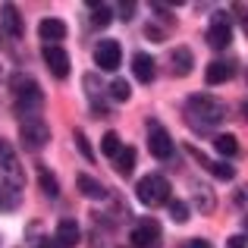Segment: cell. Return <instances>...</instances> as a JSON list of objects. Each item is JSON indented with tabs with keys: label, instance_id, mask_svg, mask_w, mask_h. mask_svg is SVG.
Instances as JSON below:
<instances>
[{
	"label": "cell",
	"instance_id": "6da1fadb",
	"mask_svg": "<svg viewBox=\"0 0 248 248\" xmlns=\"http://www.w3.org/2000/svg\"><path fill=\"white\" fill-rule=\"evenodd\" d=\"M186 120L198 132H211L214 126L226 120V104L217 101L214 94H192L186 101Z\"/></svg>",
	"mask_w": 248,
	"mask_h": 248
},
{
	"label": "cell",
	"instance_id": "7a4b0ae2",
	"mask_svg": "<svg viewBox=\"0 0 248 248\" xmlns=\"http://www.w3.org/2000/svg\"><path fill=\"white\" fill-rule=\"evenodd\" d=\"M10 88H13V107H16L19 120H25V116H35L38 110H41L44 94H41V85L31 79V76L16 73V76L10 79Z\"/></svg>",
	"mask_w": 248,
	"mask_h": 248
},
{
	"label": "cell",
	"instance_id": "3957f363",
	"mask_svg": "<svg viewBox=\"0 0 248 248\" xmlns=\"http://www.w3.org/2000/svg\"><path fill=\"white\" fill-rule=\"evenodd\" d=\"M135 195H139V201L145 207H157V204H170V182L164 176L151 173L145 176V179H139V186H135Z\"/></svg>",
	"mask_w": 248,
	"mask_h": 248
},
{
	"label": "cell",
	"instance_id": "277c9868",
	"mask_svg": "<svg viewBox=\"0 0 248 248\" xmlns=\"http://www.w3.org/2000/svg\"><path fill=\"white\" fill-rule=\"evenodd\" d=\"M19 141H22V148H29V151H41V148L50 141L47 123H44L38 113H35V116H25V120H19Z\"/></svg>",
	"mask_w": 248,
	"mask_h": 248
},
{
	"label": "cell",
	"instance_id": "5b68a950",
	"mask_svg": "<svg viewBox=\"0 0 248 248\" xmlns=\"http://www.w3.org/2000/svg\"><path fill=\"white\" fill-rule=\"evenodd\" d=\"M230 41H232L230 16H226V13H214L211 29H207V44H211L214 50H223V47H230Z\"/></svg>",
	"mask_w": 248,
	"mask_h": 248
},
{
	"label": "cell",
	"instance_id": "8992f818",
	"mask_svg": "<svg viewBox=\"0 0 248 248\" xmlns=\"http://www.w3.org/2000/svg\"><path fill=\"white\" fill-rule=\"evenodd\" d=\"M120 60H123V47L116 41H97V47H94V63H97V69H104V73H116V66H120Z\"/></svg>",
	"mask_w": 248,
	"mask_h": 248
},
{
	"label": "cell",
	"instance_id": "52a82bcc",
	"mask_svg": "<svg viewBox=\"0 0 248 248\" xmlns=\"http://www.w3.org/2000/svg\"><path fill=\"white\" fill-rule=\"evenodd\" d=\"M129 242L135 248H157L160 245V223L157 220H141V223L132 230Z\"/></svg>",
	"mask_w": 248,
	"mask_h": 248
},
{
	"label": "cell",
	"instance_id": "ba28073f",
	"mask_svg": "<svg viewBox=\"0 0 248 248\" xmlns=\"http://www.w3.org/2000/svg\"><path fill=\"white\" fill-rule=\"evenodd\" d=\"M148 151L157 160L173 157V139H170V132L164 126H157V123H151V132H148Z\"/></svg>",
	"mask_w": 248,
	"mask_h": 248
},
{
	"label": "cell",
	"instance_id": "9c48e42d",
	"mask_svg": "<svg viewBox=\"0 0 248 248\" xmlns=\"http://www.w3.org/2000/svg\"><path fill=\"white\" fill-rule=\"evenodd\" d=\"M0 182H6V186H13V188L25 186V170L19 167V160H16L13 151H3V157H0Z\"/></svg>",
	"mask_w": 248,
	"mask_h": 248
},
{
	"label": "cell",
	"instance_id": "30bf717a",
	"mask_svg": "<svg viewBox=\"0 0 248 248\" xmlns=\"http://www.w3.org/2000/svg\"><path fill=\"white\" fill-rule=\"evenodd\" d=\"M44 63H47L54 79H66L69 76V54L60 44H47V47H44Z\"/></svg>",
	"mask_w": 248,
	"mask_h": 248
},
{
	"label": "cell",
	"instance_id": "8fae6325",
	"mask_svg": "<svg viewBox=\"0 0 248 248\" xmlns=\"http://www.w3.org/2000/svg\"><path fill=\"white\" fill-rule=\"evenodd\" d=\"M38 38L44 41V47H47V44H60L63 38H66V22H63V19H54V16L41 19V25H38Z\"/></svg>",
	"mask_w": 248,
	"mask_h": 248
},
{
	"label": "cell",
	"instance_id": "7c38bea8",
	"mask_svg": "<svg viewBox=\"0 0 248 248\" xmlns=\"http://www.w3.org/2000/svg\"><path fill=\"white\" fill-rule=\"evenodd\" d=\"M188 154H192V157H195V160H198V164H201V167H207V170H211V173H214V176H217V179H223V182H230V179H236V167H230V164H226V160H207V157H204V154H201V151H198V148H192V145H188Z\"/></svg>",
	"mask_w": 248,
	"mask_h": 248
},
{
	"label": "cell",
	"instance_id": "4fadbf2b",
	"mask_svg": "<svg viewBox=\"0 0 248 248\" xmlns=\"http://www.w3.org/2000/svg\"><path fill=\"white\" fill-rule=\"evenodd\" d=\"M0 25H3V31L10 38H22V31H25V22L13 3H0Z\"/></svg>",
	"mask_w": 248,
	"mask_h": 248
},
{
	"label": "cell",
	"instance_id": "5bb4252c",
	"mask_svg": "<svg viewBox=\"0 0 248 248\" xmlns=\"http://www.w3.org/2000/svg\"><path fill=\"white\" fill-rule=\"evenodd\" d=\"M79 239H82V230H79L76 220H60V223H57V232H54L57 248H76Z\"/></svg>",
	"mask_w": 248,
	"mask_h": 248
},
{
	"label": "cell",
	"instance_id": "9a60e30c",
	"mask_svg": "<svg viewBox=\"0 0 248 248\" xmlns=\"http://www.w3.org/2000/svg\"><path fill=\"white\" fill-rule=\"evenodd\" d=\"M192 66H195V57H192L188 47H176L173 54H170V73H173L176 79H186V76L192 73Z\"/></svg>",
	"mask_w": 248,
	"mask_h": 248
},
{
	"label": "cell",
	"instance_id": "2e32d148",
	"mask_svg": "<svg viewBox=\"0 0 248 248\" xmlns=\"http://www.w3.org/2000/svg\"><path fill=\"white\" fill-rule=\"evenodd\" d=\"M132 73H135V79H139L141 85L154 82V76H157V63H154V57L151 54H135L132 57Z\"/></svg>",
	"mask_w": 248,
	"mask_h": 248
},
{
	"label": "cell",
	"instance_id": "e0dca14e",
	"mask_svg": "<svg viewBox=\"0 0 248 248\" xmlns=\"http://www.w3.org/2000/svg\"><path fill=\"white\" fill-rule=\"evenodd\" d=\"M204 79H207V85H223V82H230V79H232V63H226V60L207 63Z\"/></svg>",
	"mask_w": 248,
	"mask_h": 248
},
{
	"label": "cell",
	"instance_id": "ac0fdd59",
	"mask_svg": "<svg viewBox=\"0 0 248 248\" xmlns=\"http://www.w3.org/2000/svg\"><path fill=\"white\" fill-rule=\"evenodd\" d=\"M192 201H195V207H198V214H214V207H217V195L211 192V186H195Z\"/></svg>",
	"mask_w": 248,
	"mask_h": 248
},
{
	"label": "cell",
	"instance_id": "d6986e66",
	"mask_svg": "<svg viewBox=\"0 0 248 248\" xmlns=\"http://www.w3.org/2000/svg\"><path fill=\"white\" fill-rule=\"evenodd\" d=\"M19 204H22V188H13V186H6V182H0V211L13 214Z\"/></svg>",
	"mask_w": 248,
	"mask_h": 248
},
{
	"label": "cell",
	"instance_id": "ffe728a7",
	"mask_svg": "<svg viewBox=\"0 0 248 248\" xmlns=\"http://www.w3.org/2000/svg\"><path fill=\"white\" fill-rule=\"evenodd\" d=\"M76 188H79L85 198H97V201H101V198H107V188H104L97 179L85 176V173H79V179H76Z\"/></svg>",
	"mask_w": 248,
	"mask_h": 248
},
{
	"label": "cell",
	"instance_id": "44dd1931",
	"mask_svg": "<svg viewBox=\"0 0 248 248\" xmlns=\"http://www.w3.org/2000/svg\"><path fill=\"white\" fill-rule=\"evenodd\" d=\"M38 186H41V192L47 195V198H57V195H60V182H57V176L50 173L47 167H38Z\"/></svg>",
	"mask_w": 248,
	"mask_h": 248
},
{
	"label": "cell",
	"instance_id": "7402d4cb",
	"mask_svg": "<svg viewBox=\"0 0 248 248\" xmlns=\"http://www.w3.org/2000/svg\"><path fill=\"white\" fill-rule=\"evenodd\" d=\"M214 148H217V154L220 157H236L239 154V139L236 135H217V139H214Z\"/></svg>",
	"mask_w": 248,
	"mask_h": 248
},
{
	"label": "cell",
	"instance_id": "603a6c76",
	"mask_svg": "<svg viewBox=\"0 0 248 248\" xmlns=\"http://www.w3.org/2000/svg\"><path fill=\"white\" fill-rule=\"evenodd\" d=\"M88 6H91V25L94 29H107L113 22V13H110L107 3H88Z\"/></svg>",
	"mask_w": 248,
	"mask_h": 248
},
{
	"label": "cell",
	"instance_id": "cb8c5ba5",
	"mask_svg": "<svg viewBox=\"0 0 248 248\" xmlns=\"http://www.w3.org/2000/svg\"><path fill=\"white\" fill-rule=\"evenodd\" d=\"M132 170H135V148H123L116 157V173L126 179V176H132Z\"/></svg>",
	"mask_w": 248,
	"mask_h": 248
},
{
	"label": "cell",
	"instance_id": "d4e9b609",
	"mask_svg": "<svg viewBox=\"0 0 248 248\" xmlns=\"http://www.w3.org/2000/svg\"><path fill=\"white\" fill-rule=\"evenodd\" d=\"M101 151L107 154V157H120V151H123V141H120V135L116 132H104V139H101Z\"/></svg>",
	"mask_w": 248,
	"mask_h": 248
},
{
	"label": "cell",
	"instance_id": "484cf974",
	"mask_svg": "<svg viewBox=\"0 0 248 248\" xmlns=\"http://www.w3.org/2000/svg\"><path fill=\"white\" fill-rule=\"evenodd\" d=\"M129 94H132L129 82L126 79H113V85H110V97H113V101H129Z\"/></svg>",
	"mask_w": 248,
	"mask_h": 248
},
{
	"label": "cell",
	"instance_id": "4316f807",
	"mask_svg": "<svg viewBox=\"0 0 248 248\" xmlns=\"http://www.w3.org/2000/svg\"><path fill=\"white\" fill-rule=\"evenodd\" d=\"M167 211H170V217H173V223H186L188 220V207L182 204V201H176V198L167 204Z\"/></svg>",
	"mask_w": 248,
	"mask_h": 248
},
{
	"label": "cell",
	"instance_id": "83f0119b",
	"mask_svg": "<svg viewBox=\"0 0 248 248\" xmlns=\"http://www.w3.org/2000/svg\"><path fill=\"white\" fill-rule=\"evenodd\" d=\"M76 145H79V151H82L85 160H94V151H91V145H88V135H85L82 129H76Z\"/></svg>",
	"mask_w": 248,
	"mask_h": 248
},
{
	"label": "cell",
	"instance_id": "f1b7e54d",
	"mask_svg": "<svg viewBox=\"0 0 248 248\" xmlns=\"http://www.w3.org/2000/svg\"><path fill=\"white\" fill-rule=\"evenodd\" d=\"M132 16H135V3H132V0L120 3V19H123V22H132Z\"/></svg>",
	"mask_w": 248,
	"mask_h": 248
},
{
	"label": "cell",
	"instance_id": "f546056e",
	"mask_svg": "<svg viewBox=\"0 0 248 248\" xmlns=\"http://www.w3.org/2000/svg\"><path fill=\"white\" fill-rule=\"evenodd\" d=\"M226 248H248V239L245 236H230L226 239Z\"/></svg>",
	"mask_w": 248,
	"mask_h": 248
},
{
	"label": "cell",
	"instance_id": "4dcf8cb0",
	"mask_svg": "<svg viewBox=\"0 0 248 248\" xmlns=\"http://www.w3.org/2000/svg\"><path fill=\"white\" fill-rule=\"evenodd\" d=\"M182 248H211V242H207V239H186Z\"/></svg>",
	"mask_w": 248,
	"mask_h": 248
},
{
	"label": "cell",
	"instance_id": "1f68e13d",
	"mask_svg": "<svg viewBox=\"0 0 248 248\" xmlns=\"http://www.w3.org/2000/svg\"><path fill=\"white\" fill-rule=\"evenodd\" d=\"M236 204L242 207V211L248 207V186H245V188H239V192H236Z\"/></svg>",
	"mask_w": 248,
	"mask_h": 248
},
{
	"label": "cell",
	"instance_id": "d6a6232c",
	"mask_svg": "<svg viewBox=\"0 0 248 248\" xmlns=\"http://www.w3.org/2000/svg\"><path fill=\"white\" fill-rule=\"evenodd\" d=\"M145 35H148V38H154V41H164V31H160V29H154V25H148V29H145Z\"/></svg>",
	"mask_w": 248,
	"mask_h": 248
},
{
	"label": "cell",
	"instance_id": "836d02e7",
	"mask_svg": "<svg viewBox=\"0 0 248 248\" xmlns=\"http://www.w3.org/2000/svg\"><path fill=\"white\" fill-rule=\"evenodd\" d=\"M38 248H57V242H54V239H41V242H38Z\"/></svg>",
	"mask_w": 248,
	"mask_h": 248
},
{
	"label": "cell",
	"instance_id": "e575fe53",
	"mask_svg": "<svg viewBox=\"0 0 248 248\" xmlns=\"http://www.w3.org/2000/svg\"><path fill=\"white\" fill-rule=\"evenodd\" d=\"M242 31L248 35V13H242Z\"/></svg>",
	"mask_w": 248,
	"mask_h": 248
},
{
	"label": "cell",
	"instance_id": "d590c367",
	"mask_svg": "<svg viewBox=\"0 0 248 248\" xmlns=\"http://www.w3.org/2000/svg\"><path fill=\"white\" fill-rule=\"evenodd\" d=\"M3 151H6V148H3V141H0V157H3Z\"/></svg>",
	"mask_w": 248,
	"mask_h": 248
},
{
	"label": "cell",
	"instance_id": "8d00e7d4",
	"mask_svg": "<svg viewBox=\"0 0 248 248\" xmlns=\"http://www.w3.org/2000/svg\"><path fill=\"white\" fill-rule=\"evenodd\" d=\"M242 110H245V116H248V101H245V104H242Z\"/></svg>",
	"mask_w": 248,
	"mask_h": 248
},
{
	"label": "cell",
	"instance_id": "74e56055",
	"mask_svg": "<svg viewBox=\"0 0 248 248\" xmlns=\"http://www.w3.org/2000/svg\"><path fill=\"white\" fill-rule=\"evenodd\" d=\"M0 79H3V69H0Z\"/></svg>",
	"mask_w": 248,
	"mask_h": 248
}]
</instances>
